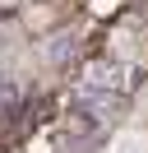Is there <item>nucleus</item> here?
I'll return each mask as SVG.
<instances>
[{
  "label": "nucleus",
  "instance_id": "nucleus-3",
  "mask_svg": "<svg viewBox=\"0 0 148 153\" xmlns=\"http://www.w3.org/2000/svg\"><path fill=\"white\" fill-rule=\"evenodd\" d=\"M18 107H23L18 79H0V116H18Z\"/></svg>",
  "mask_w": 148,
  "mask_h": 153
},
{
  "label": "nucleus",
  "instance_id": "nucleus-2",
  "mask_svg": "<svg viewBox=\"0 0 148 153\" xmlns=\"http://www.w3.org/2000/svg\"><path fill=\"white\" fill-rule=\"evenodd\" d=\"M120 84H125V65H116V60L107 65V60H102V65L88 70V84L83 88H88V93H111V88H120Z\"/></svg>",
  "mask_w": 148,
  "mask_h": 153
},
{
  "label": "nucleus",
  "instance_id": "nucleus-4",
  "mask_svg": "<svg viewBox=\"0 0 148 153\" xmlns=\"http://www.w3.org/2000/svg\"><path fill=\"white\" fill-rule=\"evenodd\" d=\"M51 56H56V60H65V56H70V37H60V42H56V47H51Z\"/></svg>",
  "mask_w": 148,
  "mask_h": 153
},
{
  "label": "nucleus",
  "instance_id": "nucleus-1",
  "mask_svg": "<svg viewBox=\"0 0 148 153\" xmlns=\"http://www.w3.org/2000/svg\"><path fill=\"white\" fill-rule=\"evenodd\" d=\"M97 125H102V93H88L83 88L74 97V107H70V130L74 134H92Z\"/></svg>",
  "mask_w": 148,
  "mask_h": 153
}]
</instances>
